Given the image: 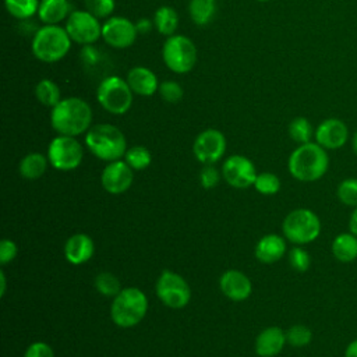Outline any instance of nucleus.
Masks as SVG:
<instances>
[{
  "label": "nucleus",
  "instance_id": "obj_1",
  "mask_svg": "<svg viewBox=\"0 0 357 357\" xmlns=\"http://www.w3.org/2000/svg\"><path fill=\"white\" fill-rule=\"evenodd\" d=\"M50 126L59 135L78 137L92 126V109L78 96L63 98L50 112Z\"/></svg>",
  "mask_w": 357,
  "mask_h": 357
},
{
  "label": "nucleus",
  "instance_id": "obj_2",
  "mask_svg": "<svg viewBox=\"0 0 357 357\" xmlns=\"http://www.w3.org/2000/svg\"><path fill=\"white\" fill-rule=\"evenodd\" d=\"M329 156L325 148L317 142L298 145L289 156L287 169L298 181H317L328 172Z\"/></svg>",
  "mask_w": 357,
  "mask_h": 357
},
{
  "label": "nucleus",
  "instance_id": "obj_3",
  "mask_svg": "<svg viewBox=\"0 0 357 357\" xmlns=\"http://www.w3.org/2000/svg\"><path fill=\"white\" fill-rule=\"evenodd\" d=\"M85 145L93 156L105 162L123 159L127 151V141L123 131L109 123L91 126L85 132Z\"/></svg>",
  "mask_w": 357,
  "mask_h": 357
},
{
  "label": "nucleus",
  "instance_id": "obj_4",
  "mask_svg": "<svg viewBox=\"0 0 357 357\" xmlns=\"http://www.w3.org/2000/svg\"><path fill=\"white\" fill-rule=\"evenodd\" d=\"M71 43L73 40L64 26L43 24V26L36 29L32 36L31 50L39 61L56 63L67 56Z\"/></svg>",
  "mask_w": 357,
  "mask_h": 357
},
{
  "label": "nucleus",
  "instance_id": "obj_5",
  "mask_svg": "<svg viewBox=\"0 0 357 357\" xmlns=\"http://www.w3.org/2000/svg\"><path fill=\"white\" fill-rule=\"evenodd\" d=\"M148 312V298L138 287H124L113 297L110 307L112 321L120 328L138 325Z\"/></svg>",
  "mask_w": 357,
  "mask_h": 357
},
{
  "label": "nucleus",
  "instance_id": "obj_6",
  "mask_svg": "<svg viewBox=\"0 0 357 357\" xmlns=\"http://www.w3.org/2000/svg\"><path fill=\"white\" fill-rule=\"evenodd\" d=\"M134 99V92L128 86L126 78L119 75L105 77L96 89L98 103L110 114H124L130 110Z\"/></svg>",
  "mask_w": 357,
  "mask_h": 357
},
{
  "label": "nucleus",
  "instance_id": "obj_7",
  "mask_svg": "<svg viewBox=\"0 0 357 357\" xmlns=\"http://www.w3.org/2000/svg\"><path fill=\"white\" fill-rule=\"evenodd\" d=\"M282 230L286 240L297 245H304L318 238L321 233V220L311 209L298 208L286 215L282 223Z\"/></svg>",
  "mask_w": 357,
  "mask_h": 357
},
{
  "label": "nucleus",
  "instance_id": "obj_8",
  "mask_svg": "<svg viewBox=\"0 0 357 357\" xmlns=\"http://www.w3.org/2000/svg\"><path fill=\"white\" fill-rule=\"evenodd\" d=\"M197 54L194 42L188 36L178 33L167 36L162 46L163 63L176 74L190 73L197 63Z\"/></svg>",
  "mask_w": 357,
  "mask_h": 357
},
{
  "label": "nucleus",
  "instance_id": "obj_9",
  "mask_svg": "<svg viewBox=\"0 0 357 357\" xmlns=\"http://www.w3.org/2000/svg\"><path fill=\"white\" fill-rule=\"evenodd\" d=\"M156 296L169 308L181 310L191 300V289L187 280L170 269L162 271L155 284Z\"/></svg>",
  "mask_w": 357,
  "mask_h": 357
},
{
  "label": "nucleus",
  "instance_id": "obj_10",
  "mask_svg": "<svg viewBox=\"0 0 357 357\" xmlns=\"http://www.w3.org/2000/svg\"><path fill=\"white\" fill-rule=\"evenodd\" d=\"M49 163L56 170L68 172L77 169L84 158V148L75 137L57 135L54 137L46 153Z\"/></svg>",
  "mask_w": 357,
  "mask_h": 357
},
{
  "label": "nucleus",
  "instance_id": "obj_11",
  "mask_svg": "<svg viewBox=\"0 0 357 357\" xmlns=\"http://www.w3.org/2000/svg\"><path fill=\"white\" fill-rule=\"evenodd\" d=\"M70 39L78 45L86 46L102 38V24L99 18L86 10H74L64 25Z\"/></svg>",
  "mask_w": 357,
  "mask_h": 357
},
{
  "label": "nucleus",
  "instance_id": "obj_12",
  "mask_svg": "<svg viewBox=\"0 0 357 357\" xmlns=\"http://www.w3.org/2000/svg\"><path fill=\"white\" fill-rule=\"evenodd\" d=\"M138 36L135 22L121 15H112L102 24V39L114 49H127Z\"/></svg>",
  "mask_w": 357,
  "mask_h": 357
},
{
  "label": "nucleus",
  "instance_id": "obj_13",
  "mask_svg": "<svg viewBox=\"0 0 357 357\" xmlns=\"http://www.w3.org/2000/svg\"><path fill=\"white\" fill-rule=\"evenodd\" d=\"M192 152L198 162L204 165H213L220 160L226 152V137L216 128H206L201 131L192 144Z\"/></svg>",
  "mask_w": 357,
  "mask_h": 357
},
{
  "label": "nucleus",
  "instance_id": "obj_14",
  "mask_svg": "<svg viewBox=\"0 0 357 357\" xmlns=\"http://www.w3.org/2000/svg\"><path fill=\"white\" fill-rule=\"evenodd\" d=\"M222 174L226 183L234 188H248L254 185L258 176L255 165L244 155L229 156L223 162Z\"/></svg>",
  "mask_w": 357,
  "mask_h": 357
},
{
  "label": "nucleus",
  "instance_id": "obj_15",
  "mask_svg": "<svg viewBox=\"0 0 357 357\" xmlns=\"http://www.w3.org/2000/svg\"><path fill=\"white\" fill-rule=\"evenodd\" d=\"M134 181V170L124 159L107 162L100 174V184L112 195L126 192Z\"/></svg>",
  "mask_w": 357,
  "mask_h": 357
},
{
  "label": "nucleus",
  "instance_id": "obj_16",
  "mask_svg": "<svg viewBox=\"0 0 357 357\" xmlns=\"http://www.w3.org/2000/svg\"><path fill=\"white\" fill-rule=\"evenodd\" d=\"M315 142L325 149H339L349 139L347 126L335 117L325 119L315 128Z\"/></svg>",
  "mask_w": 357,
  "mask_h": 357
},
{
  "label": "nucleus",
  "instance_id": "obj_17",
  "mask_svg": "<svg viewBox=\"0 0 357 357\" xmlns=\"http://www.w3.org/2000/svg\"><path fill=\"white\" fill-rule=\"evenodd\" d=\"M219 289L229 300L244 301L251 296L252 283L244 272L227 269L219 278Z\"/></svg>",
  "mask_w": 357,
  "mask_h": 357
},
{
  "label": "nucleus",
  "instance_id": "obj_18",
  "mask_svg": "<svg viewBox=\"0 0 357 357\" xmlns=\"http://www.w3.org/2000/svg\"><path fill=\"white\" fill-rule=\"evenodd\" d=\"M95 252L93 240L85 233H75L64 244V257L71 265L88 262Z\"/></svg>",
  "mask_w": 357,
  "mask_h": 357
},
{
  "label": "nucleus",
  "instance_id": "obj_19",
  "mask_svg": "<svg viewBox=\"0 0 357 357\" xmlns=\"http://www.w3.org/2000/svg\"><path fill=\"white\" fill-rule=\"evenodd\" d=\"M126 81L131 91L139 96H152L159 89L156 74L144 66H135L128 70Z\"/></svg>",
  "mask_w": 357,
  "mask_h": 357
},
{
  "label": "nucleus",
  "instance_id": "obj_20",
  "mask_svg": "<svg viewBox=\"0 0 357 357\" xmlns=\"http://www.w3.org/2000/svg\"><path fill=\"white\" fill-rule=\"evenodd\" d=\"M286 343V332L283 329L279 326H268L262 329L255 339V353L259 357H275L283 350Z\"/></svg>",
  "mask_w": 357,
  "mask_h": 357
},
{
  "label": "nucleus",
  "instance_id": "obj_21",
  "mask_svg": "<svg viewBox=\"0 0 357 357\" xmlns=\"http://www.w3.org/2000/svg\"><path fill=\"white\" fill-rule=\"evenodd\" d=\"M286 240L275 233L262 236L255 245V257L262 264H275L286 252Z\"/></svg>",
  "mask_w": 357,
  "mask_h": 357
},
{
  "label": "nucleus",
  "instance_id": "obj_22",
  "mask_svg": "<svg viewBox=\"0 0 357 357\" xmlns=\"http://www.w3.org/2000/svg\"><path fill=\"white\" fill-rule=\"evenodd\" d=\"M73 11L70 0H40L38 17L45 25H59Z\"/></svg>",
  "mask_w": 357,
  "mask_h": 357
},
{
  "label": "nucleus",
  "instance_id": "obj_23",
  "mask_svg": "<svg viewBox=\"0 0 357 357\" xmlns=\"http://www.w3.org/2000/svg\"><path fill=\"white\" fill-rule=\"evenodd\" d=\"M331 250L339 262H353L357 258V236L350 231L337 234L332 241Z\"/></svg>",
  "mask_w": 357,
  "mask_h": 357
},
{
  "label": "nucleus",
  "instance_id": "obj_24",
  "mask_svg": "<svg viewBox=\"0 0 357 357\" xmlns=\"http://www.w3.org/2000/svg\"><path fill=\"white\" fill-rule=\"evenodd\" d=\"M47 165H50L47 156L40 152H31L20 160L18 172L24 178L36 180L45 174Z\"/></svg>",
  "mask_w": 357,
  "mask_h": 357
},
{
  "label": "nucleus",
  "instance_id": "obj_25",
  "mask_svg": "<svg viewBox=\"0 0 357 357\" xmlns=\"http://www.w3.org/2000/svg\"><path fill=\"white\" fill-rule=\"evenodd\" d=\"M153 25L163 36H172L178 28V14L170 6H160L153 14Z\"/></svg>",
  "mask_w": 357,
  "mask_h": 357
},
{
  "label": "nucleus",
  "instance_id": "obj_26",
  "mask_svg": "<svg viewBox=\"0 0 357 357\" xmlns=\"http://www.w3.org/2000/svg\"><path fill=\"white\" fill-rule=\"evenodd\" d=\"M216 13V0H190L188 3V15L191 21L204 26L211 22Z\"/></svg>",
  "mask_w": 357,
  "mask_h": 357
},
{
  "label": "nucleus",
  "instance_id": "obj_27",
  "mask_svg": "<svg viewBox=\"0 0 357 357\" xmlns=\"http://www.w3.org/2000/svg\"><path fill=\"white\" fill-rule=\"evenodd\" d=\"M33 92H35V98L38 99V102L50 109L54 107L61 100V93H60L59 85L49 78L40 79L36 84Z\"/></svg>",
  "mask_w": 357,
  "mask_h": 357
},
{
  "label": "nucleus",
  "instance_id": "obj_28",
  "mask_svg": "<svg viewBox=\"0 0 357 357\" xmlns=\"http://www.w3.org/2000/svg\"><path fill=\"white\" fill-rule=\"evenodd\" d=\"M40 0H4L7 13L17 20H28L38 14Z\"/></svg>",
  "mask_w": 357,
  "mask_h": 357
},
{
  "label": "nucleus",
  "instance_id": "obj_29",
  "mask_svg": "<svg viewBox=\"0 0 357 357\" xmlns=\"http://www.w3.org/2000/svg\"><path fill=\"white\" fill-rule=\"evenodd\" d=\"M287 131H289L290 138L294 142H297L298 145L310 142L312 135L315 134L311 123L305 117H296V119H293L290 121V124H289Z\"/></svg>",
  "mask_w": 357,
  "mask_h": 357
},
{
  "label": "nucleus",
  "instance_id": "obj_30",
  "mask_svg": "<svg viewBox=\"0 0 357 357\" xmlns=\"http://www.w3.org/2000/svg\"><path fill=\"white\" fill-rule=\"evenodd\" d=\"M123 159L132 170H144L151 165L152 155L148 148L142 145H134L131 148H127Z\"/></svg>",
  "mask_w": 357,
  "mask_h": 357
},
{
  "label": "nucleus",
  "instance_id": "obj_31",
  "mask_svg": "<svg viewBox=\"0 0 357 357\" xmlns=\"http://www.w3.org/2000/svg\"><path fill=\"white\" fill-rule=\"evenodd\" d=\"M93 286L98 293H100L105 297H114L120 293L121 284L116 275L112 272H100L95 276Z\"/></svg>",
  "mask_w": 357,
  "mask_h": 357
},
{
  "label": "nucleus",
  "instance_id": "obj_32",
  "mask_svg": "<svg viewBox=\"0 0 357 357\" xmlns=\"http://www.w3.org/2000/svg\"><path fill=\"white\" fill-rule=\"evenodd\" d=\"M337 199L346 206H357V178L349 177L339 183L336 188Z\"/></svg>",
  "mask_w": 357,
  "mask_h": 357
},
{
  "label": "nucleus",
  "instance_id": "obj_33",
  "mask_svg": "<svg viewBox=\"0 0 357 357\" xmlns=\"http://www.w3.org/2000/svg\"><path fill=\"white\" fill-rule=\"evenodd\" d=\"M286 340L293 347H304L311 343L312 332L308 326L303 324H296L286 331Z\"/></svg>",
  "mask_w": 357,
  "mask_h": 357
},
{
  "label": "nucleus",
  "instance_id": "obj_34",
  "mask_svg": "<svg viewBox=\"0 0 357 357\" xmlns=\"http://www.w3.org/2000/svg\"><path fill=\"white\" fill-rule=\"evenodd\" d=\"M254 188L262 195H273L280 190V180L276 174L271 172H262L258 173Z\"/></svg>",
  "mask_w": 357,
  "mask_h": 357
},
{
  "label": "nucleus",
  "instance_id": "obj_35",
  "mask_svg": "<svg viewBox=\"0 0 357 357\" xmlns=\"http://www.w3.org/2000/svg\"><path fill=\"white\" fill-rule=\"evenodd\" d=\"M85 10L96 18H109L116 7L114 0H84Z\"/></svg>",
  "mask_w": 357,
  "mask_h": 357
},
{
  "label": "nucleus",
  "instance_id": "obj_36",
  "mask_svg": "<svg viewBox=\"0 0 357 357\" xmlns=\"http://www.w3.org/2000/svg\"><path fill=\"white\" fill-rule=\"evenodd\" d=\"M160 98L167 103H177L183 99V88L178 82L167 79L159 84L158 89Z\"/></svg>",
  "mask_w": 357,
  "mask_h": 357
},
{
  "label": "nucleus",
  "instance_id": "obj_37",
  "mask_svg": "<svg viewBox=\"0 0 357 357\" xmlns=\"http://www.w3.org/2000/svg\"><path fill=\"white\" fill-rule=\"evenodd\" d=\"M289 264L297 272H305L311 265V257L303 247H294L289 252Z\"/></svg>",
  "mask_w": 357,
  "mask_h": 357
},
{
  "label": "nucleus",
  "instance_id": "obj_38",
  "mask_svg": "<svg viewBox=\"0 0 357 357\" xmlns=\"http://www.w3.org/2000/svg\"><path fill=\"white\" fill-rule=\"evenodd\" d=\"M220 181L219 170L212 165H205L199 172V183L201 187L205 190L215 188Z\"/></svg>",
  "mask_w": 357,
  "mask_h": 357
},
{
  "label": "nucleus",
  "instance_id": "obj_39",
  "mask_svg": "<svg viewBox=\"0 0 357 357\" xmlns=\"http://www.w3.org/2000/svg\"><path fill=\"white\" fill-rule=\"evenodd\" d=\"M24 357H56V356H54L53 349L47 343L38 340V342L31 343L26 347Z\"/></svg>",
  "mask_w": 357,
  "mask_h": 357
},
{
  "label": "nucleus",
  "instance_id": "obj_40",
  "mask_svg": "<svg viewBox=\"0 0 357 357\" xmlns=\"http://www.w3.org/2000/svg\"><path fill=\"white\" fill-rule=\"evenodd\" d=\"M18 254L17 244L10 238H3L0 243V264L4 266L10 264Z\"/></svg>",
  "mask_w": 357,
  "mask_h": 357
},
{
  "label": "nucleus",
  "instance_id": "obj_41",
  "mask_svg": "<svg viewBox=\"0 0 357 357\" xmlns=\"http://www.w3.org/2000/svg\"><path fill=\"white\" fill-rule=\"evenodd\" d=\"M135 26H137L138 33H144L145 35V33H149L155 25H153V21H151L148 18H141V20H138L135 22Z\"/></svg>",
  "mask_w": 357,
  "mask_h": 357
},
{
  "label": "nucleus",
  "instance_id": "obj_42",
  "mask_svg": "<svg viewBox=\"0 0 357 357\" xmlns=\"http://www.w3.org/2000/svg\"><path fill=\"white\" fill-rule=\"evenodd\" d=\"M349 230H350V233L357 236V206L353 208V211H351V215L349 219Z\"/></svg>",
  "mask_w": 357,
  "mask_h": 357
},
{
  "label": "nucleus",
  "instance_id": "obj_43",
  "mask_svg": "<svg viewBox=\"0 0 357 357\" xmlns=\"http://www.w3.org/2000/svg\"><path fill=\"white\" fill-rule=\"evenodd\" d=\"M344 357H357V339L347 344L344 350Z\"/></svg>",
  "mask_w": 357,
  "mask_h": 357
},
{
  "label": "nucleus",
  "instance_id": "obj_44",
  "mask_svg": "<svg viewBox=\"0 0 357 357\" xmlns=\"http://www.w3.org/2000/svg\"><path fill=\"white\" fill-rule=\"evenodd\" d=\"M0 280H1V290H0V294L1 296H4V293H6V275H4V272L3 271H0Z\"/></svg>",
  "mask_w": 357,
  "mask_h": 357
},
{
  "label": "nucleus",
  "instance_id": "obj_45",
  "mask_svg": "<svg viewBox=\"0 0 357 357\" xmlns=\"http://www.w3.org/2000/svg\"><path fill=\"white\" fill-rule=\"evenodd\" d=\"M351 148H353V152H354V155L357 156V131L353 134V137H351Z\"/></svg>",
  "mask_w": 357,
  "mask_h": 357
},
{
  "label": "nucleus",
  "instance_id": "obj_46",
  "mask_svg": "<svg viewBox=\"0 0 357 357\" xmlns=\"http://www.w3.org/2000/svg\"><path fill=\"white\" fill-rule=\"evenodd\" d=\"M257 1H261V3H265V1H269V0H257Z\"/></svg>",
  "mask_w": 357,
  "mask_h": 357
}]
</instances>
